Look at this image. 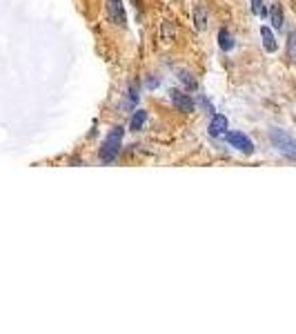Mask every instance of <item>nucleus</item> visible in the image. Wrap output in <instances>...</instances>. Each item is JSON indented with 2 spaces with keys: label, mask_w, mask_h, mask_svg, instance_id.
<instances>
[{
  "label": "nucleus",
  "mask_w": 296,
  "mask_h": 334,
  "mask_svg": "<svg viewBox=\"0 0 296 334\" xmlns=\"http://www.w3.org/2000/svg\"><path fill=\"white\" fill-rule=\"evenodd\" d=\"M121 147H123V127H114V130L107 134L101 152H98L101 163H105V165L114 163V161H116V156H118V152H121Z\"/></svg>",
  "instance_id": "obj_1"
},
{
  "label": "nucleus",
  "mask_w": 296,
  "mask_h": 334,
  "mask_svg": "<svg viewBox=\"0 0 296 334\" xmlns=\"http://www.w3.org/2000/svg\"><path fill=\"white\" fill-rule=\"evenodd\" d=\"M269 141H272V145L276 147V150L283 154V156H287V158H292V161H296V138H292L287 132L272 130V132H269Z\"/></svg>",
  "instance_id": "obj_2"
},
{
  "label": "nucleus",
  "mask_w": 296,
  "mask_h": 334,
  "mask_svg": "<svg viewBox=\"0 0 296 334\" xmlns=\"http://www.w3.org/2000/svg\"><path fill=\"white\" fill-rule=\"evenodd\" d=\"M169 98H171V102H174V105L178 107L180 112H185V114H191V112L196 109L194 98H191L189 94H185V91H180V89H171L169 91Z\"/></svg>",
  "instance_id": "obj_3"
},
{
  "label": "nucleus",
  "mask_w": 296,
  "mask_h": 334,
  "mask_svg": "<svg viewBox=\"0 0 296 334\" xmlns=\"http://www.w3.org/2000/svg\"><path fill=\"white\" fill-rule=\"evenodd\" d=\"M227 143H230L232 147H236V150H241L243 154H252L254 152V143L241 132H227Z\"/></svg>",
  "instance_id": "obj_4"
},
{
  "label": "nucleus",
  "mask_w": 296,
  "mask_h": 334,
  "mask_svg": "<svg viewBox=\"0 0 296 334\" xmlns=\"http://www.w3.org/2000/svg\"><path fill=\"white\" fill-rule=\"evenodd\" d=\"M107 14H109V20L118 27L125 25V9H123V0H109L107 3Z\"/></svg>",
  "instance_id": "obj_5"
},
{
  "label": "nucleus",
  "mask_w": 296,
  "mask_h": 334,
  "mask_svg": "<svg viewBox=\"0 0 296 334\" xmlns=\"http://www.w3.org/2000/svg\"><path fill=\"white\" fill-rule=\"evenodd\" d=\"M210 136H223V134H227V118L225 116H221V114H216L214 118H212V123H210Z\"/></svg>",
  "instance_id": "obj_6"
},
{
  "label": "nucleus",
  "mask_w": 296,
  "mask_h": 334,
  "mask_svg": "<svg viewBox=\"0 0 296 334\" xmlns=\"http://www.w3.org/2000/svg\"><path fill=\"white\" fill-rule=\"evenodd\" d=\"M194 25L199 32H205L207 29V9L203 5H196L194 7Z\"/></svg>",
  "instance_id": "obj_7"
},
{
  "label": "nucleus",
  "mask_w": 296,
  "mask_h": 334,
  "mask_svg": "<svg viewBox=\"0 0 296 334\" xmlns=\"http://www.w3.org/2000/svg\"><path fill=\"white\" fill-rule=\"evenodd\" d=\"M261 38H263V47H265V51H276V38H274V34H272V29L269 27H261Z\"/></svg>",
  "instance_id": "obj_8"
},
{
  "label": "nucleus",
  "mask_w": 296,
  "mask_h": 334,
  "mask_svg": "<svg viewBox=\"0 0 296 334\" xmlns=\"http://www.w3.org/2000/svg\"><path fill=\"white\" fill-rule=\"evenodd\" d=\"M145 121H147V112L145 109H136V114L132 116V121H129V130L132 132H140L145 125Z\"/></svg>",
  "instance_id": "obj_9"
},
{
  "label": "nucleus",
  "mask_w": 296,
  "mask_h": 334,
  "mask_svg": "<svg viewBox=\"0 0 296 334\" xmlns=\"http://www.w3.org/2000/svg\"><path fill=\"white\" fill-rule=\"evenodd\" d=\"M269 20H272L274 29H283V9H280V5H272V9H269Z\"/></svg>",
  "instance_id": "obj_10"
},
{
  "label": "nucleus",
  "mask_w": 296,
  "mask_h": 334,
  "mask_svg": "<svg viewBox=\"0 0 296 334\" xmlns=\"http://www.w3.org/2000/svg\"><path fill=\"white\" fill-rule=\"evenodd\" d=\"M218 45H221L223 51H230L234 47V36L227 32V29H221V32H218Z\"/></svg>",
  "instance_id": "obj_11"
},
{
  "label": "nucleus",
  "mask_w": 296,
  "mask_h": 334,
  "mask_svg": "<svg viewBox=\"0 0 296 334\" xmlns=\"http://www.w3.org/2000/svg\"><path fill=\"white\" fill-rule=\"evenodd\" d=\"M178 78L183 80V85L187 87V89H196V87H199V83H196V78H191V74H189V71H180V74H178Z\"/></svg>",
  "instance_id": "obj_12"
},
{
  "label": "nucleus",
  "mask_w": 296,
  "mask_h": 334,
  "mask_svg": "<svg viewBox=\"0 0 296 334\" xmlns=\"http://www.w3.org/2000/svg\"><path fill=\"white\" fill-rule=\"evenodd\" d=\"M287 56L292 60H296V32H289V38H287Z\"/></svg>",
  "instance_id": "obj_13"
},
{
  "label": "nucleus",
  "mask_w": 296,
  "mask_h": 334,
  "mask_svg": "<svg viewBox=\"0 0 296 334\" xmlns=\"http://www.w3.org/2000/svg\"><path fill=\"white\" fill-rule=\"evenodd\" d=\"M252 12L256 14V16H261V18L267 16V9L263 7V0H252Z\"/></svg>",
  "instance_id": "obj_14"
},
{
  "label": "nucleus",
  "mask_w": 296,
  "mask_h": 334,
  "mask_svg": "<svg viewBox=\"0 0 296 334\" xmlns=\"http://www.w3.org/2000/svg\"><path fill=\"white\" fill-rule=\"evenodd\" d=\"M156 85H158V80H156V78H147V87H152V89H154Z\"/></svg>",
  "instance_id": "obj_15"
}]
</instances>
